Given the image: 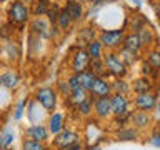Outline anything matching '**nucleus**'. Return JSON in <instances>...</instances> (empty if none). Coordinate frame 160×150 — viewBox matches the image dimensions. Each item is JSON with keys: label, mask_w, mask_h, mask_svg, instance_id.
I'll return each mask as SVG.
<instances>
[{"label": "nucleus", "mask_w": 160, "mask_h": 150, "mask_svg": "<svg viewBox=\"0 0 160 150\" xmlns=\"http://www.w3.org/2000/svg\"><path fill=\"white\" fill-rule=\"evenodd\" d=\"M130 123H132L133 128H137L138 132L140 130H145L150 127L152 123V117L150 113H145V112H138V110H132V115H130Z\"/></svg>", "instance_id": "a211bd4d"}, {"label": "nucleus", "mask_w": 160, "mask_h": 150, "mask_svg": "<svg viewBox=\"0 0 160 150\" xmlns=\"http://www.w3.org/2000/svg\"><path fill=\"white\" fill-rule=\"evenodd\" d=\"M80 135L72 128H63L62 132H58L57 135H53V145L55 147H63V145H70L73 142H78Z\"/></svg>", "instance_id": "f3484780"}, {"label": "nucleus", "mask_w": 160, "mask_h": 150, "mask_svg": "<svg viewBox=\"0 0 160 150\" xmlns=\"http://www.w3.org/2000/svg\"><path fill=\"white\" fill-rule=\"evenodd\" d=\"M140 77H148V78H152L155 82L157 77H158V68H153L150 63H147L145 60H142V63H140Z\"/></svg>", "instance_id": "c756f323"}, {"label": "nucleus", "mask_w": 160, "mask_h": 150, "mask_svg": "<svg viewBox=\"0 0 160 150\" xmlns=\"http://www.w3.org/2000/svg\"><path fill=\"white\" fill-rule=\"evenodd\" d=\"M55 150H83V142L78 140V142H73L70 145H63V147H57Z\"/></svg>", "instance_id": "a19ab883"}, {"label": "nucleus", "mask_w": 160, "mask_h": 150, "mask_svg": "<svg viewBox=\"0 0 160 150\" xmlns=\"http://www.w3.org/2000/svg\"><path fill=\"white\" fill-rule=\"evenodd\" d=\"M88 2H92V5H95V7H98L100 3H103V2H107V0H88Z\"/></svg>", "instance_id": "37998d69"}, {"label": "nucleus", "mask_w": 160, "mask_h": 150, "mask_svg": "<svg viewBox=\"0 0 160 150\" xmlns=\"http://www.w3.org/2000/svg\"><path fill=\"white\" fill-rule=\"evenodd\" d=\"M33 100L47 113H50V112H53V110H57L58 93H57V90H55L53 87H50V85H43V87H38L37 90H35Z\"/></svg>", "instance_id": "7ed1b4c3"}, {"label": "nucleus", "mask_w": 160, "mask_h": 150, "mask_svg": "<svg viewBox=\"0 0 160 150\" xmlns=\"http://www.w3.org/2000/svg\"><path fill=\"white\" fill-rule=\"evenodd\" d=\"M92 113L97 120H108L112 117L110 112V95L108 97H97L92 100Z\"/></svg>", "instance_id": "1a4fd4ad"}, {"label": "nucleus", "mask_w": 160, "mask_h": 150, "mask_svg": "<svg viewBox=\"0 0 160 150\" xmlns=\"http://www.w3.org/2000/svg\"><path fill=\"white\" fill-rule=\"evenodd\" d=\"M87 150H100V145L98 143H93V145H90Z\"/></svg>", "instance_id": "c03bdc74"}, {"label": "nucleus", "mask_w": 160, "mask_h": 150, "mask_svg": "<svg viewBox=\"0 0 160 150\" xmlns=\"http://www.w3.org/2000/svg\"><path fill=\"white\" fill-rule=\"evenodd\" d=\"M130 115H132V110L123 115H118V117H113L112 122L115 125V128H120V127H127V125L130 123Z\"/></svg>", "instance_id": "58836bf2"}, {"label": "nucleus", "mask_w": 160, "mask_h": 150, "mask_svg": "<svg viewBox=\"0 0 160 150\" xmlns=\"http://www.w3.org/2000/svg\"><path fill=\"white\" fill-rule=\"evenodd\" d=\"M92 100H93L92 97L85 98L83 102H80L73 110L80 115V117H90V115H92Z\"/></svg>", "instance_id": "7c9ffc66"}, {"label": "nucleus", "mask_w": 160, "mask_h": 150, "mask_svg": "<svg viewBox=\"0 0 160 150\" xmlns=\"http://www.w3.org/2000/svg\"><path fill=\"white\" fill-rule=\"evenodd\" d=\"M27 102H28V98H22L15 103V108H13V120L15 122L22 120L23 113H25V107H27Z\"/></svg>", "instance_id": "4c0bfd02"}, {"label": "nucleus", "mask_w": 160, "mask_h": 150, "mask_svg": "<svg viewBox=\"0 0 160 150\" xmlns=\"http://www.w3.org/2000/svg\"><path fill=\"white\" fill-rule=\"evenodd\" d=\"M125 35V28H103L98 33V42L102 43L105 52H117L122 47V40Z\"/></svg>", "instance_id": "f257e3e1"}, {"label": "nucleus", "mask_w": 160, "mask_h": 150, "mask_svg": "<svg viewBox=\"0 0 160 150\" xmlns=\"http://www.w3.org/2000/svg\"><path fill=\"white\" fill-rule=\"evenodd\" d=\"M137 35L140 45H142V48H152L155 47V42H157V35H155V30L150 27V25H145L142 27L140 30L135 32Z\"/></svg>", "instance_id": "4468645a"}, {"label": "nucleus", "mask_w": 160, "mask_h": 150, "mask_svg": "<svg viewBox=\"0 0 160 150\" xmlns=\"http://www.w3.org/2000/svg\"><path fill=\"white\" fill-rule=\"evenodd\" d=\"M7 17H8L12 25H20L22 27V25L28 23L32 13H30V7L25 2H22V0H13V2H10L8 8H7Z\"/></svg>", "instance_id": "39448f33"}, {"label": "nucleus", "mask_w": 160, "mask_h": 150, "mask_svg": "<svg viewBox=\"0 0 160 150\" xmlns=\"http://www.w3.org/2000/svg\"><path fill=\"white\" fill-rule=\"evenodd\" d=\"M102 62H103V67H105V72H107L108 78H125L128 68L125 65L120 57L117 55V52H103L102 55Z\"/></svg>", "instance_id": "f03ea898"}, {"label": "nucleus", "mask_w": 160, "mask_h": 150, "mask_svg": "<svg viewBox=\"0 0 160 150\" xmlns=\"http://www.w3.org/2000/svg\"><path fill=\"white\" fill-rule=\"evenodd\" d=\"M85 52H87V55L90 58H102L105 50L102 47V43H100L97 38H93V40H90V42L85 43Z\"/></svg>", "instance_id": "b1692460"}, {"label": "nucleus", "mask_w": 160, "mask_h": 150, "mask_svg": "<svg viewBox=\"0 0 160 150\" xmlns=\"http://www.w3.org/2000/svg\"><path fill=\"white\" fill-rule=\"evenodd\" d=\"M22 150H48V148L43 142H35V140H30V138H23Z\"/></svg>", "instance_id": "f704fd0d"}, {"label": "nucleus", "mask_w": 160, "mask_h": 150, "mask_svg": "<svg viewBox=\"0 0 160 150\" xmlns=\"http://www.w3.org/2000/svg\"><path fill=\"white\" fill-rule=\"evenodd\" d=\"M110 87H112V93H122V95L130 93V83L125 78H112Z\"/></svg>", "instance_id": "a878e982"}, {"label": "nucleus", "mask_w": 160, "mask_h": 150, "mask_svg": "<svg viewBox=\"0 0 160 150\" xmlns=\"http://www.w3.org/2000/svg\"><path fill=\"white\" fill-rule=\"evenodd\" d=\"M110 112L112 117H118L130 112V98L128 95L122 93H110Z\"/></svg>", "instance_id": "6e6552de"}, {"label": "nucleus", "mask_w": 160, "mask_h": 150, "mask_svg": "<svg viewBox=\"0 0 160 150\" xmlns=\"http://www.w3.org/2000/svg\"><path fill=\"white\" fill-rule=\"evenodd\" d=\"M88 72H92L95 77H102V78H108L107 72H105V67H103V62L102 58H90L88 62Z\"/></svg>", "instance_id": "393cba45"}, {"label": "nucleus", "mask_w": 160, "mask_h": 150, "mask_svg": "<svg viewBox=\"0 0 160 150\" xmlns=\"http://www.w3.org/2000/svg\"><path fill=\"white\" fill-rule=\"evenodd\" d=\"M148 142L152 143L153 147H160V135H158V128L157 127L153 128V132H152V135H150Z\"/></svg>", "instance_id": "79ce46f5"}, {"label": "nucleus", "mask_w": 160, "mask_h": 150, "mask_svg": "<svg viewBox=\"0 0 160 150\" xmlns=\"http://www.w3.org/2000/svg\"><path fill=\"white\" fill-rule=\"evenodd\" d=\"M112 93V87H110V80L108 78H102V77H95L92 88L88 90V95L92 98L97 97H108Z\"/></svg>", "instance_id": "ddd939ff"}, {"label": "nucleus", "mask_w": 160, "mask_h": 150, "mask_svg": "<svg viewBox=\"0 0 160 150\" xmlns=\"http://www.w3.org/2000/svg\"><path fill=\"white\" fill-rule=\"evenodd\" d=\"M65 128V115L58 110H53L47 115V130L50 135H57Z\"/></svg>", "instance_id": "9b49d317"}, {"label": "nucleus", "mask_w": 160, "mask_h": 150, "mask_svg": "<svg viewBox=\"0 0 160 150\" xmlns=\"http://www.w3.org/2000/svg\"><path fill=\"white\" fill-rule=\"evenodd\" d=\"M15 135L12 130H2L0 132V150H7L10 148V145L13 143Z\"/></svg>", "instance_id": "473e14b6"}, {"label": "nucleus", "mask_w": 160, "mask_h": 150, "mask_svg": "<svg viewBox=\"0 0 160 150\" xmlns=\"http://www.w3.org/2000/svg\"><path fill=\"white\" fill-rule=\"evenodd\" d=\"M20 83V75L15 68H3L0 72V87L12 92L18 87Z\"/></svg>", "instance_id": "9d476101"}, {"label": "nucleus", "mask_w": 160, "mask_h": 150, "mask_svg": "<svg viewBox=\"0 0 160 150\" xmlns=\"http://www.w3.org/2000/svg\"><path fill=\"white\" fill-rule=\"evenodd\" d=\"M138 130L133 128L132 125H127V127H120L115 128V138L120 140V142H133V140L138 138Z\"/></svg>", "instance_id": "412c9836"}, {"label": "nucleus", "mask_w": 160, "mask_h": 150, "mask_svg": "<svg viewBox=\"0 0 160 150\" xmlns=\"http://www.w3.org/2000/svg\"><path fill=\"white\" fill-rule=\"evenodd\" d=\"M158 105V93L155 92H145V93H137L133 97V107L138 112L152 113Z\"/></svg>", "instance_id": "423d86ee"}, {"label": "nucleus", "mask_w": 160, "mask_h": 150, "mask_svg": "<svg viewBox=\"0 0 160 150\" xmlns=\"http://www.w3.org/2000/svg\"><path fill=\"white\" fill-rule=\"evenodd\" d=\"M93 80H95V75L92 72H82V73H78V83H80V87H82L83 90H88L92 88V85H93Z\"/></svg>", "instance_id": "2f4dec72"}, {"label": "nucleus", "mask_w": 160, "mask_h": 150, "mask_svg": "<svg viewBox=\"0 0 160 150\" xmlns=\"http://www.w3.org/2000/svg\"><path fill=\"white\" fill-rule=\"evenodd\" d=\"M157 87H155V82L148 77H138L135 78L132 83H130V92L137 93H145V92H155Z\"/></svg>", "instance_id": "dca6fc26"}, {"label": "nucleus", "mask_w": 160, "mask_h": 150, "mask_svg": "<svg viewBox=\"0 0 160 150\" xmlns=\"http://www.w3.org/2000/svg\"><path fill=\"white\" fill-rule=\"evenodd\" d=\"M25 138H30V140H35V142H47L50 133L47 130V125L45 123H37V125H30V127L25 128Z\"/></svg>", "instance_id": "f8f14e48"}, {"label": "nucleus", "mask_w": 160, "mask_h": 150, "mask_svg": "<svg viewBox=\"0 0 160 150\" xmlns=\"http://www.w3.org/2000/svg\"><path fill=\"white\" fill-rule=\"evenodd\" d=\"M28 25H30V33L37 35V37L42 38V40L55 38L60 33V30L57 28V25H50L48 20L45 17H33V18H30Z\"/></svg>", "instance_id": "20e7f679"}, {"label": "nucleus", "mask_w": 160, "mask_h": 150, "mask_svg": "<svg viewBox=\"0 0 160 150\" xmlns=\"http://www.w3.org/2000/svg\"><path fill=\"white\" fill-rule=\"evenodd\" d=\"M88 62H90V57L87 55L83 47H75L70 53V60H68V67L72 70V73H82V72H87L88 68Z\"/></svg>", "instance_id": "0eeeda50"}, {"label": "nucleus", "mask_w": 160, "mask_h": 150, "mask_svg": "<svg viewBox=\"0 0 160 150\" xmlns=\"http://www.w3.org/2000/svg\"><path fill=\"white\" fill-rule=\"evenodd\" d=\"M58 12H60V5L50 2V7H48V10H47V13H45V18L48 20V23H50V25H55V23H57Z\"/></svg>", "instance_id": "c9c22d12"}, {"label": "nucleus", "mask_w": 160, "mask_h": 150, "mask_svg": "<svg viewBox=\"0 0 160 150\" xmlns=\"http://www.w3.org/2000/svg\"><path fill=\"white\" fill-rule=\"evenodd\" d=\"M65 82H67V87L68 90L72 92L75 88H80V83H78V75L77 73H70L67 78H65Z\"/></svg>", "instance_id": "ea45409f"}, {"label": "nucleus", "mask_w": 160, "mask_h": 150, "mask_svg": "<svg viewBox=\"0 0 160 150\" xmlns=\"http://www.w3.org/2000/svg\"><path fill=\"white\" fill-rule=\"evenodd\" d=\"M93 38H95V30H93V27L87 25V27L80 28V32H78V40H80V42L87 43V42H90V40H93Z\"/></svg>", "instance_id": "e433bc0d"}, {"label": "nucleus", "mask_w": 160, "mask_h": 150, "mask_svg": "<svg viewBox=\"0 0 160 150\" xmlns=\"http://www.w3.org/2000/svg\"><path fill=\"white\" fill-rule=\"evenodd\" d=\"M75 2H78V3H82V5H83V3H87L88 0H75Z\"/></svg>", "instance_id": "a18cd8bd"}, {"label": "nucleus", "mask_w": 160, "mask_h": 150, "mask_svg": "<svg viewBox=\"0 0 160 150\" xmlns=\"http://www.w3.org/2000/svg\"><path fill=\"white\" fill-rule=\"evenodd\" d=\"M88 97H90V95H88L87 90H83L82 87H80V88L72 90V92L67 95V98H65V103H68L72 108H75L80 102H83V100H85V98H88Z\"/></svg>", "instance_id": "5701e85b"}, {"label": "nucleus", "mask_w": 160, "mask_h": 150, "mask_svg": "<svg viewBox=\"0 0 160 150\" xmlns=\"http://www.w3.org/2000/svg\"><path fill=\"white\" fill-rule=\"evenodd\" d=\"M145 62L150 63L153 68H160V52L157 47H152V48H147L145 52Z\"/></svg>", "instance_id": "c85d7f7f"}, {"label": "nucleus", "mask_w": 160, "mask_h": 150, "mask_svg": "<svg viewBox=\"0 0 160 150\" xmlns=\"http://www.w3.org/2000/svg\"><path fill=\"white\" fill-rule=\"evenodd\" d=\"M65 10H67L68 17L72 18V22H80L83 17H85V8L82 3L75 2V0H67L65 2Z\"/></svg>", "instance_id": "aec40b11"}, {"label": "nucleus", "mask_w": 160, "mask_h": 150, "mask_svg": "<svg viewBox=\"0 0 160 150\" xmlns=\"http://www.w3.org/2000/svg\"><path fill=\"white\" fill-rule=\"evenodd\" d=\"M0 53H2V57L7 60L8 63H15V62L20 58V55H22V50H20V45H18L17 42L8 40V42L3 43V47H2V50H0Z\"/></svg>", "instance_id": "2eb2a0df"}, {"label": "nucleus", "mask_w": 160, "mask_h": 150, "mask_svg": "<svg viewBox=\"0 0 160 150\" xmlns=\"http://www.w3.org/2000/svg\"><path fill=\"white\" fill-rule=\"evenodd\" d=\"M123 50H128V52H132L135 55H140V52H142V45H140L137 35H135L133 32H127L123 35V40H122V47Z\"/></svg>", "instance_id": "6ab92c4d"}, {"label": "nucleus", "mask_w": 160, "mask_h": 150, "mask_svg": "<svg viewBox=\"0 0 160 150\" xmlns=\"http://www.w3.org/2000/svg\"><path fill=\"white\" fill-rule=\"evenodd\" d=\"M48 7H50V0H35L30 7V13L33 17H45Z\"/></svg>", "instance_id": "bb28decb"}, {"label": "nucleus", "mask_w": 160, "mask_h": 150, "mask_svg": "<svg viewBox=\"0 0 160 150\" xmlns=\"http://www.w3.org/2000/svg\"><path fill=\"white\" fill-rule=\"evenodd\" d=\"M145 25H148V20L147 17H143L142 13H132L130 17L127 18V22H125L123 25V28L125 27H128L130 28V32H137V30H140L142 27H145Z\"/></svg>", "instance_id": "4be33fe9"}, {"label": "nucleus", "mask_w": 160, "mask_h": 150, "mask_svg": "<svg viewBox=\"0 0 160 150\" xmlns=\"http://www.w3.org/2000/svg\"><path fill=\"white\" fill-rule=\"evenodd\" d=\"M72 18L68 17L67 10H65L63 7H60V12H58V17H57V28L60 30V32H65V30H68L70 27H72Z\"/></svg>", "instance_id": "cd10ccee"}, {"label": "nucleus", "mask_w": 160, "mask_h": 150, "mask_svg": "<svg viewBox=\"0 0 160 150\" xmlns=\"http://www.w3.org/2000/svg\"><path fill=\"white\" fill-rule=\"evenodd\" d=\"M117 55L120 57V60H122V62L127 65V68L130 67V65H133L135 60H137V57H138V55L128 52V50H123V48H118V50H117Z\"/></svg>", "instance_id": "72a5a7b5"}, {"label": "nucleus", "mask_w": 160, "mask_h": 150, "mask_svg": "<svg viewBox=\"0 0 160 150\" xmlns=\"http://www.w3.org/2000/svg\"><path fill=\"white\" fill-rule=\"evenodd\" d=\"M22 2H25V3H27V2H30V0H22Z\"/></svg>", "instance_id": "49530a36"}]
</instances>
